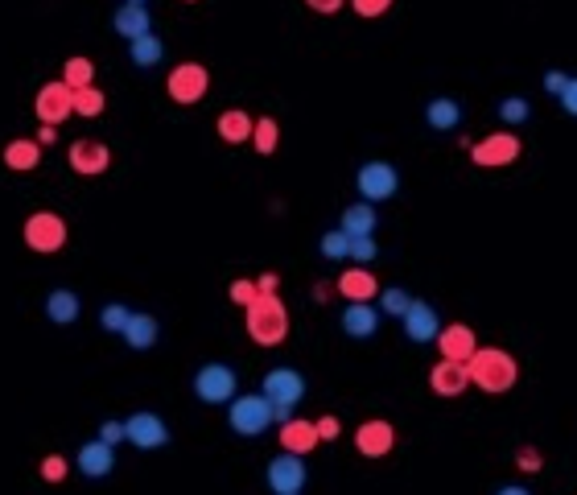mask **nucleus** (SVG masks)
<instances>
[{"mask_svg":"<svg viewBox=\"0 0 577 495\" xmlns=\"http://www.w3.org/2000/svg\"><path fill=\"white\" fill-rule=\"evenodd\" d=\"M466 368H470V384L483 388V392H491V396L512 392L516 380H520V363H516V355H507L503 347H479V351L470 355Z\"/></svg>","mask_w":577,"mask_h":495,"instance_id":"1","label":"nucleus"},{"mask_svg":"<svg viewBox=\"0 0 577 495\" xmlns=\"http://www.w3.org/2000/svg\"><path fill=\"white\" fill-rule=\"evenodd\" d=\"M244 314H248V335L256 347H281L289 339V310L277 293H260Z\"/></svg>","mask_w":577,"mask_h":495,"instance_id":"2","label":"nucleus"},{"mask_svg":"<svg viewBox=\"0 0 577 495\" xmlns=\"http://www.w3.org/2000/svg\"><path fill=\"white\" fill-rule=\"evenodd\" d=\"M277 421L273 413V401H268L264 392H244V396H235V401L227 405V425L235 429L240 438H260L268 434Z\"/></svg>","mask_w":577,"mask_h":495,"instance_id":"3","label":"nucleus"},{"mask_svg":"<svg viewBox=\"0 0 577 495\" xmlns=\"http://www.w3.org/2000/svg\"><path fill=\"white\" fill-rule=\"evenodd\" d=\"M194 396L202 405H231L240 396V376L231 363H202L194 372Z\"/></svg>","mask_w":577,"mask_h":495,"instance_id":"4","label":"nucleus"},{"mask_svg":"<svg viewBox=\"0 0 577 495\" xmlns=\"http://www.w3.org/2000/svg\"><path fill=\"white\" fill-rule=\"evenodd\" d=\"M260 392L268 396V401H273L277 421H289V417H293V409L305 401V376H301V372H293V368H273V372H264Z\"/></svg>","mask_w":577,"mask_h":495,"instance_id":"5","label":"nucleus"},{"mask_svg":"<svg viewBox=\"0 0 577 495\" xmlns=\"http://www.w3.org/2000/svg\"><path fill=\"white\" fill-rule=\"evenodd\" d=\"M165 91L178 108H194L198 99H207V91H211V71L202 62H178L165 79Z\"/></svg>","mask_w":577,"mask_h":495,"instance_id":"6","label":"nucleus"},{"mask_svg":"<svg viewBox=\"0 0 577 495\" xmlns=\"http://www.w3.org/2000/svg\"><path fill=\"white\" fill-rule=\"evenodd\" d=\"M21 236H25V248L38 252V256L62 252L66 248V219L58 211H33L21 227Z\"/></svg>","mask_w":577,"mask_h":495,"instance_id":"7","label":"nucleus"},{"mask_svg":"<svg viewBox=\"0 0 577 495\" xmlns=\"http://www.w3.org/2000/svg\"><path fill=\"white\" fill-rule=\"evenodd\" d=\"M355 190L363 203H388V198L400 190V174L392 161H363L355 174Z\"/></svg>","mask_w":577,"mask_h":495,"instance_id":"8","label":"nucleus"},{"mask_svg":"<svg viewBox=\"0 0 577 495\" xmlns=\"http://www.w3.org/2000/svg\"><path fill=\"white\" fill-rule=\"evenodd\" d=\"M520 153H524V141L516 132H487L479 145H470V157L479 170H503V165L520 161Z\"/></svg>","mask_w":577,"mask_h":495,"instance_id":"9","label":"nucleus"},{"mask_svg":"<svg viewBox=\"0 0 577 495\" xmlns=\"http://www.w3.org/2000/svg\"><path fill=\"white\" fill-rule=\"evenodd\" d=\"M264 479H268V487H273V495H301V487H305V479H310V471H305L301 454L281 450L273 462H268Z\"/></svg>","mask_w":577,"mask_h":495,"instance_id":"10","label":"nucleus"},{"mask_svg":"<svg viewBox=\"0 0 577 495\" xmlns=\"http://www.w3.org/2000/svg\"><path fill=\"white\" fill-rule=\"evenodd\" d=\"M33 112H38L42 124H54V128H58L66 116H75V87H66L62 79L46 83V87L38 91V99H33Z\"/></svg>","mask_w":577,"mask_h":495,"instance_id":"11","label":"nucleus"},{"mask_svg":"<svg viewBox=\"0 0 577 495\" xmlns=\"http://www.w3.org/2000/svg\"><path fill=\"white\" fill-rule=\"evenodd\" d=\"M66 161H71V170L83 174V178H99L112 165V149L104 141H95V137H83L75 141L71 149H66Z\"/></svg>","mask_w":577,"mask_h":495,"instance_id":"12","label":"nucleus"},{"mask_svg":"<svg viewBox=\"0 0 577 495\" xmlns=\"http://www.w3.org/2000/svg\"><path fill=\"white\" fill-rule=\"evenodd\" d=\"M124 425H128V442L137 446V450H161L169 442V425H165L161 413L141 409V413H132Z\"/></svg>","mask_w":577,"mask_h":495,"instance_id":"13","label":"nucleus"},{"mask_svg":"<svg viewBox=\"0 0 577 495\" xmlns=\"http://www.w3.org/2000/svg\"><path fill=\"white\" fill-rule=\"evenodd\" d=\"M392 446H396V429L384 417H371L355 429V450L363 458H384V454H392Z\"/></svg>","mask_w":577,"mask_h":495,"instance_id":"14","label":"nucleus"},{"mask_svg":"<svg viewBox=\"0 0 577 495\" xmlns=\"http://www.w3.org/2000/svg\"><path fill=\"white\" fill-rule=\"evenodd\" d=\"M400 322H404V339H409V343H437V335H441L437 310L429 302H421V297H413V306L404 310Z\"/></svg>","mask_w":577,"mask_h":495,"instance_id":"15","label":"nucleus"},{"mask_svg":"<svg viewBox=\"0 0 577 495\" xmlns=\"http://www.w3.org/2000/svg\"><path fill=\"white\" fill-rule=\"evenodd\" d=\"M75 467H79V475H87V479H108V475L116 471V446H108L104 438L79 446Z\"/></svg>","mask_w":577,"mask_h":495,"instance_id":"16","label":"nucleus"},{"mask_svg":"<svg viewBox=\"0 0 577 495\" xmlns=\"http://www.w3.org/2000/svg\"><path fill=\"white\" fill-rule=\"evenodd\" d=\"M429 388L437 396H446V401H454V396H462L470 388V368L458 359H441L433 363V372H429Z\"/></svg>","mask_w":577,"mask_h":495,"instance_id":"17","label":"nucleus"},{"mask_svg":"<svg viewBox=\"0 0 577 495\" xmlns=\"http://www.w3.org/2000/svg\"><path fill=\"white\" fill-rule=\"evenodd\" d=\"M334 289L343 293L347 302H371V297H380V281H376V273H371L367 264H351V269H343L338 281H334Z\"/></svg>","mask_w":577,"mask_h":495,"instance_id":"18","label":"nucleus"},{"mask_svg":"<svg viewBox=\"0 0 577 495\" xmlns=\"http://www.w3.org/2000/svg\"><path fill=\"white\" fill-rule=\"evenodd\" d=\"M437 347H441V359H458V363H470V355L479 351V339H474V330H470L466 322H450V326H441Z\"/></svg>","mask_w":577,"mask_h":495,"instance_id":"19","label":"nucleus"},{"mask_svg":"<svg viewBox=\"0 0 577 495\" xmlns=\"http://www.w3.org/2000/svg\"><path fill=\"white\" fill-rule=\"evenodd\" d=\"M380 314H384V310H376L371 302H347V310H343V318H338V326H343L347 339H371V335L380 330Z\"/></svg>","mask_w":577,"mask_h":495,"instance_id":"20","label":"nucleus"},{"mask_svg":"<svg viewBox=\"0 0 577 495\" xmlns=\"http://www.w3.org/2000/svg\"><path fill=\"white\" fill-rule=\"evenodd\" d=\"M322 442V434H318V421H305V417H289V421H281V450H289V454H310L314 446Z\"/></svg>","mask_w":577,"mask_h":495,"instance_id":"21","label":"nucleus"},{"mask_svg":"<svg viewBox=\"0 0 577 495\" xmlns=\"http://www.w3.org/2000/svg\"><path fill=\"white\" fill-rule=\"evenodd\" d=\"M112 29L120 33L124 42H137V38H145V33H153V17H149V5H124L112 13Z\"/></svg>","mask_w":577,"mask_h":495,"instance_id":"22","label":"nucleus"},{"mask_svg":"<svg viewBox=\"0 0 577 495\" xmlns=\"http://www.w3.org/2000/svg\"><path fill=\"white\" fill-rule=\"evenodd\" d=\"M0 161H5L13 174H29V170H38V165H42V145H38V137H33V141H29V137H17V141L5 145Z\"/></svg>","mask_w":577,"mask_h":495,"instance_id":"23","label":"nucleus"},{"mask_svg":"<svg viewBox=\"0 0 577 495\" xmlns=\"http://www.w3.org/2000/svg\"><path fill=\"white\" fill-rule=\"evenodd\" d=\"M338 227L347 231V236L355 240V236H376V227H380V215H376V203H351L347 211H343V219H338Z\"/></svg>","mask_w":577,"mask_h":495,"instance_id":"24","label":"nucleus"},{"mask_svg":"<svg viewBox=\"0 0 577 495\" xmlns=\"http://www.w3.org/2000/svg\"><path fill=\"white\" fill-rule=\"evenodd\" d=\"M425 124H429L433 132H454V128L462 124V104H458L454 95H437V99H429Z\"/></svg>","mask_w":577,"mask_h":495,"instance_id":"25","label":"nucleus"},{"mask_svg":"<svg viewBox=\"0 0 577 495\" xmlns=\"http://www.w3.org/2000/svg\"><path fill=\"white\" fill-rule=\"evenodd\" d=\"M120 339H124L132 351H149V347L161 339V326H157V318H153V314H132Z\"/></svg>","mask_w":577,"mask_h":495,"instance_id":"26","label":"nucleus"},{"mask_svg":"<svg viewBox=\"0 0 577 495\" xmlns=\"http://www.w3.org/2000/svg\"><path fill=\"white\" fill-rule=\"evenodd\" d=\"M79 314H83L79 293H71V289H50V297H46V318H50V322L71 326V322H79Z\"/></svg>","mask_w":577,"mask_h":495,"instance_id":"27","label":"nucleus"},{"mask_svg":"<svg viewBox=\"0 0 577 495\" xmlns=\"http://www.w3.org/2000/svg\"><path fill=\"white\" fill-rule=\"evenodd\" d=\"M219 137L227 141V145H248L252 141V128H256V120L248 116V112H240V108H227L223 116H219Z\"/></svg>","mask_w":577,"mask_h":495,"instance_id":"28","label":"nucleus"},{"mask_svg":"<svg viewBox=\"0 0 577 495\" xmlns=\"http://www.w3.org/2000/svg\"><path fill=\"white\" fill-rule=\"evenodd\" d=\"M128 58H132V66H141V71H153V66H161V58H165V42L157 33H145V38L128 42Z\"/></svg>","mask_w":577,"mask_h":495,"instance_id":"29","label":"nucleus"},{"mask_svg":"<svg viewBox=\"0 0 577 495\" xmlns=\"http://www.w3.org/2000/svg\"><path fill=\"white\" fill-rule=\"evenodd\" d=\"M62 83L66 87H91L95 83V62L91 58H83V54H75V58H66L62 62Z\"/></svg>","mask_w":577,"mask_h":495,"instance_id":"30","label":"nucleus"},{"mask_svg":"<svg viewBox=\"0 0 577 495\" xmlns=\"http://www.w3.org/2000/svg\"><path fill=\"white\" fill-rule=\"evenodd\" d=\"M104 108H108V95L99 91L95 83L75 91V116H83V120H95V116H104Z\"/></svg>","mask_w":577,"mask_h":495,"instance_id":"31","label":"nucleus"},{"mask_svg":"<svg viewBox=\"0 0 577 495\" xmlns=\"http://www.w3.org/2000/svg\"><path fill=\"white\" fill-rule=\"evenodd\" d=\"M252 145H256L260 157L277 153V145H281V128H277L273 116H260V120H256V128H252Z\"/></svg>","mask_w":577,"mask_h":495,"instance_id":"32","label":"nucleus"},{"mask_svg":"<svg viewBox=\"0 0 577 495\" xmlns=\"http://www.w3.org/2000/svg\"><path fill=\"white\" fill-rule=\"evenodd\" d=\"M318 252H322L326 260H351V236H347L343 227H334V231H326V236H322Z\"/></svg>","mask_w":577,"mask_h":495,"instance_id":"33","label":"nucleus"},{"mask_svg":"<svg viewBox=\"0 0 577 495\" xmlns=\"http://www.w3.org/2000/svg\"><path fill=\"white\" fill-rule=\"evenodd\" d=\"M528 116H532V104H528L524 95H507V99H499V120H503V124L516 128V124H524Z\"/></svg>","mask_w":577,"mask_h":495,"instance_id":"34","label":"nucleus"},{"mask_svg":"<svg viewBox=\"0 0 577 495\" xmlns=\"http://www.w3.org/2000/svg\"><path fill=\"white\" fill-rule=\"evenodd\" d=\"M413 306V293H404L400 285H388V289H380V310L384 314H392V318H404V310Z\"/></svg>","mask_w":577,"mask_h":495,"instance_id":"35","label":"nucleus"},{"mask_svg":"<svg viewBox=\"0 0 577 495\" xmlns=\"http://www.w3.org/2000/svg\"><path fill=\"white\" fill-rule=\"evenodd\" d=\"M128 318H132V310H128V306H120V302H108L104 310H99V326H104L108 335H124Z\"/></svg>","mask_w":577,"mask_h":495,"instance_id":"36","label":"nucleus"},{"mask_svg":"<svg viewBox=\"0 0 577 495\" xmlns=\"http://www.w3.org/2000/svg\"><path fill=\"white\" fill-rule=\"evenodd\" d=\"M227 297H231V302L240 306V310H248V306L256 302V297H260V285H256V281H244V277H240V281H231Z\"/></svg>","mask_w":577,"mask_h":495,"instance_id":"37","label":"nucleus"},{"mask_svg":"<svg viewBox=\"0 0 577 495\" xmlns=\"http://www.w3.org/2000/svg\"><path fill=\"white\" fill-rule=\"evenodd\" d=\"M376 256H380L376 236H355V240H351V260H355V264H371Z\"/></svg>","mask_w":577,"mask_h":495,"instance_id":"38","label":"nucleus"},{"mask_svg":"<svg viewBox=\"0 0 577 495\" xmlns=\"http://www.w3.org/2000/svg\"><path fill=\"white\" fill-rule=\"evenodd\" d=\"M38 471H42V479H46V483H62V479H66V471H71V467H66V458H62V454H46Z\"/></svg>","mask_w":577,"mask_h":495,"instance_id":"39","label":"nucleus"},{"mask_svg":"<svg viewBox=\"0 0 577 495\" xmlns=\"http://www.w3.org/2000/svg\"><path fill=\"white\" fill-rule=\"evenodd\" d=\"M516 467L528 471V475H536L540 467H545V454H540L536 446H520V450H516Z\"/></svg>","mask_w":577,"mask_h":495,"instance_id":"40","label":"nucleus"},{"mask_svg":"<svg viewBox=\"0 0 577 495\" xmlns=\"http://www.w3.org/2000/svg\"><path fill=\"white\" fill-rule=\"evenodd\" d=\"M392 5H396V0H351V9H355L359 17H367V21H371V17H384Z\"/></svg>","mask_w":577,"mask_h":495,"instance_id":"41","label":"nucleus"},{"mask_svg":"<svg viewBox=\"0 0 577 495\" xmlns=\"http://www.w3.org/2000/svg\"><path fill=\"white\" fill-rule=\"evenodd\" d=\"M99 438H104L108 446H120V442H128V425L124 421H104L99 425Z\"/></svg>","mask_w":577,"mask_h":495,"instance_id":"42","label":"nucleus"},{"mask_svg":"<svg viewBox=\"0 0 577 495\" xmlns=\"http://www.w3.org/2000/svg\"><path fill=\"white\" fill-rule=\"evenodd\" d=\"M557 99H561V112L577 120V79H569V83H565V91H561Z\"/></svg>","mask_w":577,"mask_h":495,"instance_id":"43","label":"nucleus"},{"mask_svg":"<svg viewBox=\"0 0 577 495\" xmlns=\"http://www.w3.org/2000/svg\"><path fill=\"white\" fill-rule=\"evenodd\" d=\"M318 434H322V442H334L338 434H343V425H338L334 413H326V417H318Z\"/></svg>","mask_w":577,"mask_h":495,"instance_id":"44","label":"nucleus"},{"mask_svg":"<svg viewBox=\"0 0 577 495\" xmlns=\"http://www.w3.org/2000/svg\"><path fill=\"white\" fill-rule=\"evenodd\" d=\"M305 5H310L314 13H322V17H334L338 9H343V5H347V0H305Z\"/></svg>","mask_w":577,"mask_h":495,"instance_id":"45","label":"nucleus"},{"mask_svg":"<svg viewBox=\"0 0 577 495\" xmlns=\"http://www.w3.org/2000/svg\"><path fill=\"white\" fill-rule=\"evenodd\" d=\"M569 79H573V75H565V71H549V75H545V91H549V95H561Z\"/></svg>","mask_w":577,"mask_h":495,"instance_id":"46","label":"nucleus"},{"mask_svg":"<svg viewBox=\"0 0 577 495\" xmlns=\"http://www.w3.org/2000/svg\"><path fill=\"white\" fill-rule=\"evenodd\" d=\"M256 285H260V293H277V289H281V277H277V273H260Z\"/></svg>","mask_w":577,"mask_h":495,"instance_id":"47","label":"nucleus"},{"mask_svg":"<svg viewBox=\"0 0 577 495\" xmlns=\"http://www.w3.org/2000/svg\"><path fill=\"white\" fill-rule=\"evenodd\" d=\"M54 141H58V128H54V124H42V128H38V145L46 149V145H54Z\"/></svg>","mask_w":577,"mask_h":495,"instance_id":"48","label":"nucleus"},{"mask_svg":"<svg viewBox=\"0 0 577 495\" xmlns=\"http://www.w3.org/2000/svg\"><path fill=\"white\" fill-rule=\"evenodd\" d=\"M495 495H532V491H528V487H499Z\"/></svg>","mask_w":577,"mask_h":495,"instance_id":"49","label":"nucleus"},{"mask_svg":"<svg viewBox=\"0 0 577 495\" xmlns=\"http://www.w3.org/2000/svg\"><path fill=\"white\" fill-rule=\"evenodd\" d=\"M330 289H334V285H326V281L314 289V293H318V302H330Z\"/></svg>","mask_w":577,"mask_h":495,"instance_id":"50","label":"nucleus"},{"mask_svg":"<svg viewBox=\"0 0 577 495\" xmlns=\"http://www.w3.org/2000/svg\"><path fill=\"white\" fill-rule=\"evenodd\" d=\"M128 5H145V0H128Z\"/></svg>","mask_w":577,"mask_h":495,"instance_id":"51","label":"nucleus"},{"mask_svg":"<svg viewBox=\"0 0 577 495\" xmlns=\"http://www.w3.org/2000/svg\"><path fill=\"white\" fill-rule=\"evenodd\" d=\"M186 5H194V0H186Z\"/></svg>","mask_w":577,"mask_h":495,"instance_id":"52","label":"nucleus"}]
</instances>
